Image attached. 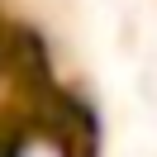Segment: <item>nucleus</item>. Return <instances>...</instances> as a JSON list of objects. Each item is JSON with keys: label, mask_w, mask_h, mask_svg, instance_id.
Wrapping results in <instances>:
<instances>
[{"label": "nucleus", "mask_w": 157, "mask_h": 157, "mask_svg": "<svg viewBox=\"0 0 157 157\" xmlns=\"http://www.w3.org/2000/svg\"><path fill=\"white\" fill-rule=\"evenodd\" d=\"M0 157H81L62 114H33L0 133Z\"/></svg>", "instance_id": "nucleus-1"}]
</instances>
